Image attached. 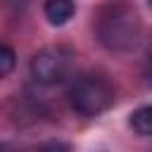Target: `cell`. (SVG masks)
I'll list each match as a JSON object with an SVG mask.
<instances>
[{
  "mask_svg": "<svg viewBox=\"0 0 152 152\" xmlns=\"http://www.w3.org/2000/svg\"><path fill=\"white\" fill-rule=\"evenodd\" d=\"M150 5H152V0H150Z\"/></svg>",
  "mask_w": 152,
  "mask_h": 152,
  "instance_id": "obj_8",
  "label": "cell"
},
{
  "mask_svg": "<svg viewBox=\"0 0 152 152\" xmlns=\"http://www.w3.org/2000/svg\"><path fill=\"white\" fill-rule=\"evenodd\" d=\"M14 64H17L14 50H12L10 45H2V43H0V78H5V76L14 69Z\"/></svg>",
  "mask_w": 152,
  "mask_h": 152,
  "instance_id": "obj_6",
  "label": "cell"
},
{
  "mask_svg": "<svg viewBox=\"0 0 152 152\" xmlns=\"http://www.w3.org/2000/svg\"><path fill=\"white\" fill-rule=\"evenodd\" d=\"M97 36L104 48L128 52L140 40V17L128 0H109L97 10Z\"/></svg>",
  "mask_w": 152,
  "mask_h": 152,
  "instance_id": "obj_1",
  "label": "cell"
},
{
  "mask_svg": "<svg viewBox=\"0 0 152 152\" xmlns=\"http://www.w3.org/2000/svg\"><path fill=\"white\" fill-rule=\"evenodd\" d=\"M74 0H45V17L52 26H62L74 17Z\"/></svg>",
  "mask_w": 152,
  "mask_h": 152,
  "instance_id": "obj_4",
  "label": "cell"
},
{
  "mask_svg": "<svg viewBox=\"0 0 152 152\" xmlns=\"http://www.w3.org/2000/svg\"><path fill=\"white\" fill-rule=\"evenodd\" d=\"M71 64H74V52L64 45H52V48L40 50L31 59V74L38 83L55 86L69 76Z\"/></svg>",
  "mask_w": 152,
  "mask_h": 152,
  "instance_id": "obj_3",
  "label": "cell"
},
{
  "mask_svg": "<svg viewBox=\"0 0 152 152\" xmlns=\"http://www.w3.org/2000/svg\"><path fill=\"white\" fill-rule=\"evenodd\" d=\"M69 102L71 107L83 114V116H97L102 112H107L114 104V88L102 78V76H93L86 74L81 78H76L69 88Z\"/></svg>",
  "mask_w": 152,
  "mask_h": 152,
  "instance_id": "obj_2",
  "label": "cell"
},
{
  "mask_svg": "<svg viewBox=\"0 0 152 152\" xmlns=\"http://www.w3.org/2000/svg\"><path fill=\"white\" fill-rule=\"evenodd\" d=\"M150 69H152V59H150Z\"/></svg>",
  "mask_w": 152,
  "mask_h": 152,
  "instance_id": "obj_7",
  "label": "cell"
},
{
  "mask_svg": "<svg viewBox=\"0 0 152 152\" xmlns=\"http://www.w3.org/2000/svg\"><path fill=\"white\" fill-rule=\"evenodd\" d=\"M128 124L138 135H152V104H145V107L135 109L131 114Z\"/></svg>",
  "mask_w": 152,
  "mask_h": 152,
  "instance_id": "obj_5",
  "label": "cell"
}]
</instances>
